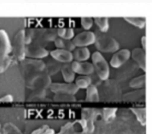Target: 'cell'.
Here are the masks:
<instances>
[{
    "label": "cell",
    "instance_id": "1",
    "mask_svg": "<svg viewBox=\"0 0 152 134\" xmlns=\"http://www.w3.org/2000/svg\"><path fill=\"white\" fill-rule=\"evenodd\" d=\"M91 60L93 62L92 65L99 78L102 80H107L109 77L110 68L108 62L102 54L99 52H95L92 54Z\"/></svg>",
    "mask_w": 152,
    "mask_h": 134
},
{
    "label": "cell",
    "instance_id": "2",
    "mask_svg": "<svg viewBox=\"0 0 152 134\" xmlns=\"http://www.w3.org/2000/svg\"><path fill=\"white\" fill-rule=\"evenodd\" d=\"M94 43L99 52L105 53L116 52L120 49V44L115 39L104 34H99L96 37Z\"/></svg>",
    "mask_w": 152,
    "mask_h": 134
},
{
    "label": "cell",
    "instance_id": "3",
    "mask_svg": "<svg viewBox=\"0 0 152 134\" xmlns=\"http://www.w3.org/2000/svg\"><path fill=\"white\" fill-rule=\"evenodd\" d=\"M25 32L24 30H20L16 33L13 38V43L12 45L14 56L19 61L25 60Z\"/></svg>",
    "mask_w": 152,
    "mask_h": 134
},
{
    "label": "cell",
    "instance_id": "4",
    "mask_svg": "<svg viewBox=\"0 0 152 134\" xmlns=\"http://www.w3.org/2000/svg\"><path fill=\"white\" fill-rule=\"evenodd\" d=\"M98 114L97 110L91 108H84L82 111L81 120L78 121L80 122V124L83 127V130L86 132L91 133L94 130V121L95 118Z\"/></svg>",
    "mask_w": 152,
    "mask_h": 134
},
{
    "label": "cell",
    "instance_id": "5",
    "mask_svg": "<svg viewBox=\"0 0 152 134\" xmlns=\"http://www.w3.org/2000/svg\"><path fill=\"white\" fill-rule=\"evenodd\" d=\"M96 40V35L92 31H86L80 33L72 39V43L75 47L83 48L94 44Z\"/></svg>",
    "mask_w": 152,
    "mask_h": 134
},
{
    "label": "cell",
    "instance_id": "6",
    "mask_svg": "<svg viewBox=\"0 0 152 134\" xmlns=\"http://www.w3.org/2000/svg\"><path fill=\"white\" fill-rule=\"evenodd\" d=\"M50 89L55 94L62 93L72 95H75L79 90L76 85L72 83H53L50 85Z\"/></svg>",
    "mask_w": 152,
    "mask_h": 134
},
{
    "label": "cell",
    "instance_id": "7",
    "mask_svg": "<svg viewBox=\"0 0 152 134\" xmlns=\"http://www.w3.org/2000/svg\"><path fill=\"white\" fill-rule=\"evenodd\" d=\"M131 57L130 50L127 49L118 50L114 53L110 60V64L113 68H119L126 63Z\"/></svg>",
    "mask_w": 152,
    "mask_h": 134
},
{
    "label": "cell",
    "instance_id": "8",
    "mask_svg": "<svg viewBox=\"0 0 152 134\" xmlns=\"http://www.w3.org/2000/svg\"><path fill=\"white\" fill-rule=\"evenodd\" d=\"M12 52V44L8 34L4 30L0 29V59L9 56Z\"/></svg>",
    "mask_w": 152,
    "mask_h": 134
},
{
    "label": "cell",
    "instance_id": "9",
    "mask_svg": "<svg viewBox=\"0 0 152 134\" xmlns=\"http://www.w3.org/2000/svg\"><path fill=\"white\" fill-rule=\"evenodd\" d=\"M74 72L81 75H89L94 71L93 65L89 62H77L74 61L71 65Z\"/></svg>",
    "mask_w": 152,
    "mask_h": 134
},
{
    "label": "cell",
    "instance_id": "10",
    "mask_svg": "<svg viewBox=\"0 0 152 134\" xmlns=\"http://www.w3.org/2000/svg\"><path fill=\"white\" fill-rule=\"evenodd\" d=\"M49 52L45 48L39 46H29L25 47V57L40 59L47 57Z\"/></svg>",
    "mask_w": 152,
    "mask_h": 134
},
{
    "label": "cell",
    "instance_id": "11",
    "mask_svg": "<svg viewBox=\"0 0 152 134\" xmlns=\"http://www.w3.org/2000/svg\"><path fill=\"white\" fill-rule=\"evenodd\" d=\"M50 54L53 60L59 63H68L73 60L72 52L63 49H54L50 52Z\"/></svg>",
    "mask_w": 152,
    "mask_h": 134
},
{
    "label": "cell",
    "instance_id": "12",
    "mask_svg": "<svg viewBox=\"0 0 152 134\" xmlns=\"http://www.w3.org/2000/svg\"><path fill=\"white\" fill-rule=\"evenodd\" d=\"M131 56L132 57L134 60L137 63L140 68L144 71L146 70V61H145V51L141 48H135L131 52Z\"/></svg>",
    "mask_w": 152,
    "mask_h": 134
},
{
    "label": "cell",
    "instance_id": "13",
    "mask_svg": "<svg viewBox=\"0 0 152 134\" xmlns=\"http://www.w3.org/2000/svg\"><path fill=\"white\" fill-rule=\"evenodd\" d=\"M73 59L77 62H86L90 58L91 52L87 47L77 48L73 51Z\"/></svg>",
    "mask_w": 152,
    "mask_h": 134
},
{
    "label": "cell",
    "instance_id": "14",
    "mask_svg": "<svg viewBox=\"0 0 152 134\" xmlns=\"http://www.w3.org/2000/svg\"><path fill=\"white\" fill-rule=\"evenodd\" d=\"M86 101L88 102H98L99 101V92L94 85H90L86 89Z\"/></svg>",
    "mask_w": 152,
    "mask_h": 134
},
{
    "label": "cell",
    "instance_id": "15",
    "mask_svg": "<svg viewBox=\"0 0 152 134\" xmlns=\"http://www.w3.org/2000/svg\"><path fill=\"white\" fill-rule=\"evenodd\" d=\"M131 110L135 115L138 121L142 126H145L147 122L146 109L145 107H132Z\"/></svg>",
    "mask_w": 152,
    "mask_h": 134
},
{
    "label": "cell",
    "instance_id": "16",
    "mask_svg": "<svg viewBox=\"0 0 152 134\" xmlns=\"http://www.w3.org/2000/svg\"><path fill=\"white\" fill-rule=\"evenodd\" d=\"M61 71L64 80L66 83H72L75 80V73L74 72L69 64H65L62 66L61 67Z\"/></svg>",
    "mask_w": 152,
    "mask_h": 134
},
{
    "label": "cell",
    "instance_id": "17",
    "mask_svg": "<svg viewBox=\"0 0 152 134\" xmlns=\"http://www.w3.org/2000/svg\"><path fill=\"white\" fill-rule=\"evenodd\" d=\"M54 44L57 49H63L71 52H73L76 48L71 40H63L61 38H56L54 40Z\"/></svg>",
    "mask_w": 152,
    "mask_h": 134
},
{
    "label": "cell",
    "instance_id": "18",
    "mask_svg": "<svg viewBox=\"0 0 152 134\" xmlns=\"http://www.w3.org/2000/svg\"><path fill=\"white\" fill-rule=\"evenodd\" d=\"M59 38L63 40H71L74 37V31L71 28H60L56 31Z\"/></svg>",
    "mask_w": 152,
    "mask_h": 134
},
{
    "label": "cell",
    "instance_id": "19",
    "mask_svg": "<svg viewBox=\"0 0 152 134\" xmlns=\"http://www.w3.org/2000/svg\"><path fill=\"white\" fill-rule=\"evenodd\" d=\"M77 88L80 89H87L90 85H91V78L89 76L82 75L76 78L75 83Z\"/></svg>",
    "mask_w": 152,
    "mask_h": 134
},
{
    "label": "cell",
    "instance_id": "20",
    "mask_svg": "<svg viewBox=\"0 0 152 134\" xmlns=\"http://www.w3.org/2000/svg\"><path fill=\"white\" fill-rule=\"evenodd\" d=\"M94 22L99 27V30L102 32L105 33L109 28V22L107 17H96L94 19Z\"/></svg>",
    "mask_w": 152,
    "mask_h": 134
},
{
    "label": "cell",
    "instance_id": "21",
    "mask_svg": "<svg viewBox=\"0 0 152 134\" xmlns=\"http://www.w3.org/2000/svg\"><path fill=\"white\" fill-rule=\"evenodd\" d=\"M145 83V75L142 74V75L137 76L134 77L131 81L129 82V86L134 89H139V88L143 87Z\"/></svg>",
    "mask_w": 152,
    "mask_h": 134
},
{
    "label": "cell",
    "instance_id": "22",
    "mask_svg": "<svg viewBox=\"0 0 152 134\" xmlns=\"http://www.w3.org/2000/svg\"><path fill=\"white\" fill-rule=\"evenodd\" d=\"M125 20L131 25L139 28H143L145 25V21L143 18L140 17H125Z\"/></svg>",
    "mask_w": 152,
    "mask_h": 134
},
{
    "label": "cell",
    "instance_id": "23",
    "mask_svg": "<svg viewBox=\"0 0 152 134\" xmlns=\"http://www.w3.org/2000/svg\"><path fill=\"white\" fill-rule=\"evenodd\" d=\"M117 109V108H104L102 110V117L104 120L109 122L114 120L116 117Z\"/></svg>",
    "mask_w": 152,
    "mask_h": 134
},
{
    "label": "cell",
    "instance_id": "24",
    "mask_svg": "<svg viewBox=\"0 0 152 134\" xmlns=\"http://www.w3.org/2000/svg\"><path fill=\"white\" fill-rule=\"evenodd\" d=\"M54 100L58 101H76V97L68 94L56 93L54 95Z\"/></svg>",
    "mask_w": 152,
    "mask_h": 134
},
{
    "label": "cell",
    "instance_id": "25",
    "mask_svg": "<svg viewBox=\"0 0 152 134\" xmlns=\"http://www.w3.org/2000/svg\"><path fill=\"white\" fill-rule=\"evenodd\" d=\"M31 134H55V131L48 125H42L40 127L34 130Z\"/></svg>",
    "mask_w": 152,
    "mask_h": 134
},
{
    "label": "cell",
    "instance_id": "26",
    "mask_svg": "<svg viewBox=\"0 0 152 134\" xmlns=\"http://www.w3.org/2000/svg\"><path fill=\"white\" fill-rule=\"evenodd\" d=\"M81 25L83 28H84L86 31H89L93 26L94 24V19L91 17H82L81 19Z\"/></svg>",
    "mask_w": 152,
    "mask_h": 134
},
{
    "label": "cell",
    "instance_id": "27",
    "mask_svg": "<svg viewBox=\"0 0 152 134\" xmlns=\"http://www.w3.org/2000/svg\"><path fill=\"white\" fill-rule=\"evenodd\" d=\"M142 95H144V93L141 94V91H137L135 92H130V93H126L123 96L126 101H137L139 98H140Z\"/></svg>",
    "mask_w": 152,
    "mask_h": 134
},
{
    "label": "cell",
    "instance_id": "28",
    "mask_svg": "<svg viewBox=\"0 0 152 134\" xmlns=\"http://www.w3.org/2000/svg\"><path fill=\"white\" fill-rule=\"evenodd\" d=\"M10 60L11 59L9 56L5 58H3V59H0V73L3 72L7 69V67L10 66Z\"/></svg>",
    "mask_w": 152,
    "mask_h": 134
},
{
    "label": "cell",
    "instance_id": "29",
    "mask_svg": "<svg viewBox=\"0 0 152 134\" xmlns=\"http://www.w3.org/2000/svg\"><path fill=\"white\" fill-rule=\"evenodd\" d=\"M75 123L76 122H68V123L65 124L64 126L62 127L60 131L57 134H70L71 129L73 128Z\"/></svg>",
    "mask_w": 152,
    "mask_h": 134
},
{
    "label": "cell",
    "instance_id": "30",
    "mask_svg": "<svg viewBox=\"0 0 152 134\" xmlns=\"http://www.w3.org/2000/svg\"><path fill=\"white\" fill-rule=\"evenodd\" d=\"M13 101V98L10 94H7V95L0 98V103H11Z\"/></svg>",
    "mask_w": 152,
    "mask_h": 134
},
{
    "label": "cell",
    "instance_id": "31",
    "mask_svg": "<svg viewBox=\"0 0 152 134\" xmlns=\"http://www.w3.org/2000/svg\"><path fill=\"white\" fill-rule=\"evenodd\" d=\"M145 42H146V37L145 36H143L141 39V43H142V49L145 51Z\"/></svg>",
    "mask_w": 152,
    "mask_h": 134
}]
</instances>
